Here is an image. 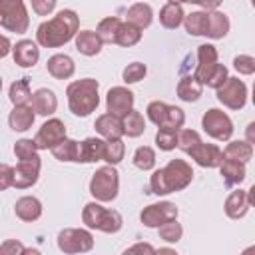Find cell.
<instances>
[{
	"label": "cell",
	"mask_w": 255,
	"mask_h": 255,
	"mask_svg": "<svg viewBox=\"0 0 255 255\" xmlns=\"http://www.w3.org/2000/svg\"><path fill=\"white\" fill-rule=\"evenodd\" d=\"M80 18L74 10H60L52 20H46L36 30V42L42 48H60L80 32Z\"/></svg>",
	"instance_id": "1"
},
{
	"label": "cell",
	"mask_w": 255,
	"mask_h": 255,
	"mask_svg": "<svg viewBox=\"0 0 255 255\" xmlns=\"http://www.w3.org/2000/svg\"><path fill=\"white\" fill-rule=\"evenodd\" d=\"M98 88H100V84L94 78H82V80L72 82L66 88L70 112L78 118H86L92 112H96V108L100 106Z\"/></svg>",
	"instance_id": "2"
},
{
	"label": "cell",
	"mask_w": 255,
	"mask_h": 255,
	"mask_svg": "<svg viewBox=\"0 0 255 255\" xmlns=\"http://www.w3.org/2000/svg\"><path fill=\"white\" fill-rule=\"evenodd\" d=\"M82 221L90 229H98L104 233H118L124 225V219L120 211L108 209L102 205V201H90L82 209Z\"/></svg>",
	"instance_id": "3"
},
{
	"label": "cell",
	"mask_w": 255,
	"mask_h": 255,
	"mask_svg": "<svg viewBox=\"0 0 255 255\" xmlns=\"http://www.w3.org/2000/svg\"><path fill=\"white\" fill-rule=\"evenodd\" d=\"M120 191V173L116 171L114 165H104L100 169H96V173L90 179V193L96 201L108 203L114 201L118 197Z\"/></svg>",
	"instance_id": "4"
},
{
	"label": "cell",
	"mask_w": 255,
	"mask_h": 255,
	"mask_svg": "<svg viewBox=\"0 0 255 255\" xmlns=\"http://www.w3.org/2000/svg\"><path fill=\"white\" fill-rule=\"evenodd\" d=\"M0 26L14 34H24L28 30L30 16L24 0H0Z\"/></svg>",
	"instance_id": "5"
},
{
	"label": "cell",
	"mask_w": 255,
	"mask_h": 255,
	"mask_svg": "<svg viewBox=\"0 0 255 255\" xmlns=\"http://www.w3.org/2000/svg\"><path fill=\"white\" fill-rule=\"evenodd\" d=\"M94 247V235L88 229L68 227L58 233V249L74 255V253H88Z\"/></svg>",
	"instance_id": "6"
},
{
	"label": "cell",
	"mask_w": 255,
	"mask_h": 255,
	"mask_svg": "<svg viewBox=\"0 0 255 255\" xmlns=\"http://www.w3.org/2000/svg\"><path fill=\"white\" fill-rule=\"evenodd\" d=\"M201 128H203V131L209 137H213L217 141H227L233 135V122H231V118L223 110H217V108H211V110H207L203 114Z\"/></svg>",
	"instance_id": "7"
},
{
	"label": "cell",
	"mask_w": 255,
	"mask_h": 255,
	"mask_svg": "<svg viewBox=\"0 0 255 255\" xmlns=\"http://www.w3.org/2000/svg\"><path fill=\"white\" fill-rule=\"evenodd\" d=\"M161 171H163V179H165L169 193L185 189L193 179V169L185 159H177V157L169 159V163L161 167Z\"/></svg>",
	"instance_id": "8"
},
{
	"label": "cell",
	"mask_w": 255,
	"mask_h": 255,
	"mask_svg": "<svg viewBox=\"0 0 255 255\" xmlns=\"http://www.w3.org/2000/svg\"><path fill=\"white\" fill-rule=\"evenodd\" d=\"M177 205L171 203V201H159V203H151L147 207L141 209L139 213V219L145 227H151V229H157L159 225L171 221V219H177Z\"/></svg>",
	"instance_id": "9"
},
{
	"label": "cell",
	"mask_w": 255,
	"mask_h": 255,
	"mask_svg": "<svg viewBox=\"0 0 255 255\" xmlns=\"http://www.w3.org/2000/svg\"><path fill=\"white\" fill-rule=\"evenodd\" d=\"M215 92H217V100L229 110H241L247 102V86L239 78H227V82Z\"/></svg>",
	"instance_id": "10"
},
{
	"label": "cell",
	"mask_w": 255,
	"mask_h": 255,
	"mask_svg": "<svg viewBox=\"0 0 255 255\" xmlns=\"http://www.w3.org/2000/svg\"><path fill=\"white\" fill-rule=\"evenodd\" d=\"M62 139H66V126L62 120L52 118L48 122L42 124V128L38 129L34 141L38 145V149H52L54 145H58Z\"/></svg>",
	"instance_id": "11"
},
{
	"label": "cell",
	"mask_w": 255,
	"mask_h": 255,
	"mask_svg": "<svg viewBox=\"0 0 255 255\" xmlns=\"http://www.w3.org/2000/svg\"><path fill=\"white\" fill-rule=\"evenodd\" d=\"M219 66V54L213 44H201L197 46V68H195V78L205 86L215 68Z\"/></svg>",
	"instance_id": "12"
},
{
	"label": "cell",
	"mask_w": 255,
	"mask_h": 255,
	"mask_svg": "<svg viewBox=\"0 0 255 255\" xmlns=\"http://www.w3.org/2000/svg\"><path fill=\"white\" fill-rule=\"evenodd\" d=\"M106 108L110 114L124 118L128 112L133 110V92L124 88V86H114L108 90L106 96Z\"/></svg>",
	"instance_id": "13"
},
{
	"label": "cell",
	"mask_w": 255,
	"mask_h": 255,
	"mask_svg": "<svg viewBox=\"0 0 255 255\" xmlns=\"http://www.w3.org/2000/svg\"><path fill=\"white\" fill-rule=\"evenodd\" d=\"M40 167H42V159L40 157L18 161V165L14 167V187L16 189L32 187L40 177Z\"/></svg>",
	"instance_id": "14"
},
{
	"label": "cell",
	"mask_w": 255,
	"mask_h": 255,
	"mask_svg": "<svg viewBox=\"0 0 255 255\" xmlns=\"http://www.w3.org/2000/svg\"><path fill=\"white\" fill-rule=\"evenodd\" d=\"M187 155H191V159L201 167H219L225 159L223 151L215 143H203V141L197 147H193Z\"/></svg>",
	"instance_id": "15"
},
{
	"label": "cell",
	"mask_w": 255,
	"mask_h": 255,
	"mask_svg": "<svg viewBox=\"0 0 255 255\" xmlns=\"http://www.w3.org/2000/svg\"><path fill=\"white\" fill-rule=\"evenodd\" d=\"M40 44L32 42V40H20L14 44L12 48V56H14V62L20 66V68H32L38 64L40 60Z\"/></svg>",
	"instance_id": "16"
},
{
	"label": "cell",
	"mask_w": 255,
	"mask_h": 255,
	"mask_svg": "<svg viewBox=\"0 0 255 255\" xmlns=\"http://www.w3.org/2000/svg\"><path fill=\"white\" fill-rule=\"evenodd\" d=\"M46 70L56 80H68L76 72V64L68 54H54L46 62Z\"/></svg>",
	"instance_id": "17"
},
{
	"label": "cell",
	"mask_w": 255,
	"mask_h": 255,
	"mask_svg": "<svg viewBox=\"0 0 255 255\" xmlns=\"http://www.w3.org/2000/svg\"><path fill=\"white\" fill-rule=\"evenodd\" d=\"M94 128H96V131H98L102 137H106V139H118V137L126 135V133H124L122 118H118V116H114V114H110V112L98 116Z\"/></svg>",
	"instance_id": "18"
},
{
	"label": "cell",
	"mask_w": 255,
	"mask_h": 255,
	"mask_svg": "<svg viewBox=\"0 0 255 255\" xmlns=\"http://www.w3.org/2000/svg\"><path fill=\"white\" fill-rule=\"evenodd\" d=\"M30 106L34 108V112H36L38 116L48 118V116H52V114L56 112V108H58V98H56V94H54L52 90L40 88V90H36V92L32 94Z\"/></svg>",
	"instance_id": "19"
},
{
	"label": "cell",
	"mask_w": 255,
	"mask_h": 255,
	"mask_svg": "<svg viewBox=\"0 0 255 255\" xmlns=\"http://www.w3.org/2000/svg\"><path fill=\"white\" fill-rule=\"evenodd\" d=\"M14 213H16L18 219H22L26 223H32V221L40 219V215H42V203L34 195H24V197H20L14 203Z\"/></svg>",
	"instance_id": "20"
},
{
	"label": "cell",
	"mask_w": 255,
	"mask_h": 255,
	"mask_svg": "<svg viewBox=\"0 0 255 255\" xmlns=\"http://www.w3.org/2000/svg\"><path fill=\"white\" fill-rule=\"evenodd\" d=\"M249 205H251V203H249L247 191L235 189V191H231V193L227 195L223 209H225V215H227L229 219H241V217L247 213Z\"/></svg>",
	"instance_id": "21"
},
{
	"label": "cell",
	"mask_w": 255,
	"mask_h": 255,
	"mask_svg": "<svg viewBox=\"0 0 255 255\" xmlns=\"http://www.w3.org/2000/svg\"><path fill=\"white\" fill-rule=\"evenodd\" d=\"M74 40H76V50L84 56H96L102 52V46H104V40L100 38V34L92 30H80Z\"/></svg>",
	"instance_id": "22"
},
{
	"label": "cell",
	"mask_w": 255,
	"mask_h": 255,
	"mask_svg": "<svg viewBox=\"0 0 255 255\" xmlns=\"http://www.w3.org/2000/svg\"><path fill=\"white\" fill-rule=\"evenodd\" d=\"M106 139L102 137H86L80 143V163H96L104 159Z\"/></svg>",
	"instance_id": "23"
},
{
	"label": "cell",
	"mask_w": 255,
	"mask_h": 255,
	"mask_svg": "<svg viewBox=\"0 0 255 255\" xmlns=\"http://www.w3.org/2000/svg\"><path fill=\"white\" fill-rule=\"evenodd\" d=\"M36 120V112L32 106H14V110L8 116V124L14 131H26L32 128Z\"/></svg>",
	"instance_id": "24"
},
{
	"label": "cell",
	"mask_w": 255,
	"mask_h": 255,
	"mask_svg": "<svg viewBox=\"0 0 255 255\" xmlns=\"http://www.w3.org/2000/svg\"><path fill=\"white\" fill-rule=\"evenodd\" d=\"M231 28V22L227 18L225 12H219V10H209V20H207V38L211 40H219V38H225L227 32Z\"/></svg>",
	"instance_id": "25"
},
{
	"label": "cell",
	"mask_w": 255,
	"mask_h": 255,
	"mask_svg": "<svg viewBox=\"0 0 255 255\" xmlns=\"http://www.w3.org/2000/svg\"><path fill=\"white\" fill-rule=\"evenodd\" d=\"M151 20H153V10H151V6L149 4H145V2H135V4H131L129 8H128V12H126V22H131L133 26H137V28H147L149 24H151Z\"/></svg>",
	"instance_id": "26"
},
{
	"label": "cell",
	"mask_w": 255,
	"mask_h": 255,
	"mask_svg": "<svg viewBox=\"0 0 255 255\" xmlns=\"http://www.w3.org/2000/svg\"><path fill=\"white\" fill-rule=\"evenodd\" d=\"M185 20V12L181 8V4H175V2H167L161 6L159 10V24L167 30H175L177 26H181Z\"/></svg>",
	"instance_id": "27"
},
{
	"label": "cell",
	"mask_w": 255,
	"mask_h": 255,
	"mask_svg": "<svg viewBox=\"0 0 255 255\" xmlns=\"http://www.w3.org/2000/svg\"><path fill=\"white\" fill-rule=\"evenodd\" d=\"M203 94V84L195 76H183L177 82V96L183 102H197Z\"/></svg>",
	"instance_id": "28"
},
{
	"label": "cell",
	"mask_w": 255,
	"mask_h": 255,
	"mask_svg": "<svg viewBox=\"0 0 255 255\" xmlns=\"http://www.w3.org/2000/svg\"><path fill=\"white\" fill-rule=\"evenodd\" d=\"M207 20H209V10H197L191 14H185L183 26L189 36H205L207 34Z\"/></svg>",
	"instance_id": "29"
},
{
	"label": "cell",
	"mask_w": 255,
	"mask_h": 255,
	"mask_svg": "<svg viewBox=\"0 0 255 255\" xmlns=\"http://www.w3.org/2000/svg\"><path fill=\"white\" fill-rule=\"evenodd\" d=\"M219 171L227 185H239L245 179V163L243 161L223 159V163L219 165Z\"/></svg>",
	"instance_id": "30"
},
{
	"label": "cell",
	"mask_w": 255,
	"mask_h": 255,
	"mask_svg": "<svg viewBox=\"0 0 255 255\" xmlns=\"http://www.w3.org/2000/svg\"><path fill=\"white\" fill-rule=\"evenodd\" d=\"M50 151L60 161H76V163H80V143L76 139L66 137L58 145H54Z\"/></svg>",
	"instance_id": "31"
},
{
	"label": "cell",
	"mask_w": 255,
	"mask_h": 255,
	"mask_svg": "<svg viewBox=\"0 0 255 255\" xmlns=\"http://www.w3.org/2000/svg\"><path fill=\"white\" fill-rule=\"evenodd\" d=\"M223 157H225V159H235V161L247 163V161L253 157V143H249L247 139H245V141H241V139L229 141L227 147L223 149Z\"/></svg>",
	"instance_id": "32"
},
{
	"label": "cell",
	"mask_w": 255,
	"mask_h": 255,
	"mask_svg": "<svg viewBox=\"0 0 255 255\" xmlns=\"http://www.w3.org/2000/svg\"><path fill=\"white\" fill-rule=\"evenodd\" d=\"M8 96H10V102H12L14 106H30V102H32V92H30V82H28V78L16 80V82L10 86Z\"/></svg>",
	"instance_id": "33"
},
{
	"label": "cell",
	"mask_w": 255,
	"mask_h": 255,
	"mask_svg": "<svg viewBox=\"0 0 255 255\" xmlns=\"http://www.w3.org/2000/svg\"><path fill=\"white\" fill-rule=\"evenodd\" d=\"M122 124H124V133L128 137H139L145 131V120H143L141 112H137V110L128 112L122 118Z\"/></svg>",
	"instance_id": "34"
},
{
	"label": "cell",
	"mask_w": 255,
	"mask_h": 255,
	"mask_svg": "<svg viewBox=\"0 0 255 255\" xmlns=\"http://www.w3.org/2000/svg\"><path fill=\"white\" fill-rule=\"evenodd\" d=\"M141 40V28L133 26L131 22H122L118 36H116V44L124 46V48H131Z\"/></svg>",
	"instance_id": "35"
},
{
	"label": "cell",
	"mask_w": 255,
	"mask_h": 255,
	"mask_svg": "<svg viewBox=\"0 0 255 255\" xmlns=\"http://www.w3.org/2000/svg\"><path fill=\"white\" fill-rule=\"evenodd\" d=\"M122 26V20L118 16H108L104 18L100 24H98V34L100 38L104 40V44H116V36H118V30Z\"/></svg>",
	"instance_id": "36"
},
{
	"label": "cell",
	"mask_w": 255,
	"mask_h": 255,
	"mask_svg": "<svg viewBox=\"0 0 255 255\" xmlns=\"http://www.w3.org/2000/svg\"><path fill=\"white\" fill-rule=\"evenodd\" d=\"M126 155V143L122 137L118 139H106V151H104V161L110 165H118Z\"/></svg>",
	"instance_id": "37"
},
{
	"label": "cell",
	"mask_w": 255,
	"mask_h": 255,
	"mask_svg": "<svg viewBox=\"0 0 255 255\" xmlns=\"http://www.w3.org/2000/svg\"><path fill=\"white\" fill-rule=\"evenodd\" d=\"M133 165L141 171H149L155 165V151L149 145H139L133 151Z\"/></svg>",
	"instance_id": "38"
},
{
	"label": "cell",
	"mask_w": 255,
	"mask_h": 255,
	"mask_svg": "<svg viewBox=\"0 0 255 255\" xmlns=\"http://www.w3.org/2000/svg\"><path fill=\"white\" fill-rule=\"evenodd\" d=\"M177 133H179V129L159 128L157 133H155V145L163 151H171L173 147H177Z\"/></svg>",
	"instance_id": "39"
},
{
	"label": "cell",
	"mask_w": 255,
	"mask_h": 255,
	"mask_svg": "<svg viewBox=\"0 0 255 255\" xmlns=\"http://www.w3.org/2000/svg\"><path fill=\"white\" fill-rule=\"evenodd\" d=\"M38 145H36V141L34 139H18L16 141V145H14V153H16V157H18V161H26V159H36V157H40L38 155Z\"/></svg>",
	"instance_id": "40"
},
{
	"label": "cell",
	"mask_w": 255,
	"mask_h": 255,
	"mask_svg": "<svg viewBox=\"0 0 255 255\" xmlns=\"http://www.w3.org/2000/svg\"><path fill=\"white\" fill-rule=\"evenodd\" d=\"M157 231H159V237L167 243H177L183 235V227H181V223H177V219H171V221L159 225Z\"/></svg>",
	"instance_id": "41"
},
{
	"label": "cell",
	"mask_w": 255,
	"mask_h": 255,
	"mask_svg": "<svg viewBox=\"0 0 255 255\" xmlns=\"http://www.w3.org/2000/svg\"><path fill=\"white\" fill-rule=\"evenodd\" d=\"M201 143V137L195 129H179L177 133V147L185 153H189L193 147H197Z\"/></svg>",
	"instance_id": "42"
},
{
	"label": "cell",
	"mask_w": 255,
	"mask_h": 255,
	"mask_svg": "<svg viewBox=\"0 0 255 255\" xmlns=\"http://www.w3.org/2000/svg\"><path fill=\"white\" fill-rule=\"evenodd\" d=\"M145 74H147L145 64H141V62H131V64H128V66L124 68L122 78H124V82H126V84H135V82L143 80V78H145Z\"/></svg>",
	"instance_id": "43"
},
{
	"label": "cell",
	"mask_w": 255,
	"mask_h": 255,
	"mask_svg": "<svg viewBox=\"0 0 255 255\" xmlns=\"http://www.w3.org/2000/svg\"><path fill=\"white\" fill-rule=\"evenodd\" d=\"M167 104L165 102H159V100H153V102H149V106H147V118H149V122L151 124H155L157 128H161L163 126V120H165V114H167Z\"/></svg>",
	"instance_id": "44"
},
{
	"label": "cell",
	"mask_w": 255,
	"mask_h": 255,
	"mask_svg": "<svg viewBox=\"0 0 255 255\" xmlns=\"http://www.w3.org/2000/svg\"><path fill=\"white\" fill-rule=\"evenodd\" d=\"M183 124H185V114H183V110L177 108V106H169L161 128H173V129H179V128H183Z\"/></svg>",
	"instance_id": "45"
},
{
	"label": "cell",
	"mask_w": 255,
	"mask_h": 255,
	"mask_svg": "<svg viewBox=\"0 0 255 255\" xmlns=\"http://www.w3.org/2000/svg\"><path fill=\"white\" fill-rule=\"evenodd\" d=\"M233 68L243 76H251L255 74V58L247 54H239L233 58Z\"/></svg>",
	"instance_id": "46"
},
{
	"label": "cell",
	"mask_w": 255,
	"mask_h": 255,
	"mask_svg": "<svg viewBox=\"0 0 255 255\" xmlns=\"http://www.w3.org/2000/svg\"><path fill=\"white\" fill-rule=\"evenodd\" d=\"M227 78H229V74H227V68L223 66V64H219L217 68H215V72L211 74V78L207 80V88H213V90H217V88H221L225 82H227Z\"/></svg>",
	"instance_id": "47"
},
{
	"label": "cell",
	"mask_w": 255,
	"mask_h": 255,
	"mask_svg": "<svg viewBox=\"0 0 255 255\" xmlns=\"http://www.w3.org/2000/svg\"><path fill=\"white\" fill-rule=\"evenodd\" d=\"M30 2H32V10L38 16H50L54 12L58 0H30Z\"/></svg>",
	"instance_id": "48"
},
{
	"label": "cell",
	"mask_w": 255,
	"mask_h": 255,
	"mask_svg": "<svg viewBox=\"0 0 255 255\" xmlns=\"http://www.w3.org/2000/svg\"><path fill=\"white\" fill-rule=\"evenodd\" d=\"M10 185H14V167L2 163L0 165V189H8Z\"/></svg>",
	"instance_id": "49"
},
{
	"label": "cell",
	"mask_w": 255,
	"mask_h": 255,
	"mask_svg": "<svg viewBox=\"0 0 255 255\" xmlns=\"http://www.w3.org/2000/svg\"><path fill=\"white\" fill-rule=\"evenodd\" d=\"M0 249H2V253H4V255H16V253H28V249H26V247H22V243H20V241H14V239H8V241H4Z\"/></svg>",
	"instance_id": "50"
},
{
	"label": "cell",
	"mask_w": 255,
	"mask_h": 255,
	"mask_svg": "<svg viewBox=\"0 0 255 255\" xmlns=\"http://www.w3.org/2000/svg\"><path fill=\"white\" fill-rule=\"evenodd\" d=\"M137 251H147V253H155V247H151L149 243H135L131 247L126 249V253H137Z\"/></svg>",
	"instance_id": "51"
},
{
	"label": "cell",
	"mask_w": 255,
	"mask_h": 255,
	"mask_svg": "<svg viewBox=\"0 0 255 255\" xmlns=\"http://www.w3.org/2000/svg\"><path fill=\"white\" fill-rule=\"evenodd\" d=\"M221 2H223V0H201L199 6H201L203 10H217Z\"/></svg>",
	"instance_id": "52"
},
{
	"label": "cell",
	"mask_w": 255,
	"mask_h": 255,
	"mask_svg": "<svg viewBox=\"0 0 255 255\" xmlns=\"http://www.w3.org/2000/svg\"><path fill=\"white\" fill-rule=\"evenodd\" d=\"M245 137L249 143H255V122H251L247 128H245Z\"/></svg>",
	"instance_id": "53"
},
{
	"label": "cell",
	"mask_w": 255,
	"mask_h": 255,
	"mask_svg": "<svg viewBox=\"0 0 255 255\" xmlns=\"http://www.w3.org/2000/svg\"><path fill=\"white\" fill-rule=\"evenodd\" d=\"M10 48H14V46H10V40H8L6 36H2V50H0V56H2V58L8 56V54H10Z\"/></svg>",
	"instance_id": "54"
},
{
	"label": "cell",
	"mask_w": 255,
	"mask_h": 255,
	"mask_svg": "<svg viewBox=\"0 0 255 255\" xmlns=\"http://www.w3.org/2000/svg\"><path fill=\"white\" fill-rule=\"evenodd\" d=\"M247 197H249V203L255 207V183L249 187V191H247Z\"/></svg>",
	"instance_id": "55"
},
{
	"label": "cell",
	"mask_w": 255,
	"mask_h": 255,
	"mask_svg": "<svg viewBox=\"0 0 255 255\" xmlns=\"http://www.w3.org/2000/svg\"><path fill=\"white\" fill-rule=\"evenodd\" d=\"M167 2H175V4H183V2H187V4H201V0H167Z\"/></svg>",
	"instance_id": "56"
},
{
	"label": "cell",
	"mask_w": 255,
	"mask_h": 255,
	"mask_svg": "<svg viewBox=\"0 0 255 255\" xmlns=\"http://www.w3.org/2000/svg\"><path fill=\"white\" fill-rule=\"evenodd\" d=\"M251 102H253V106H255V82H253V90H251Z\"/></svg>",
	"instance_id": "57"
},
{
	"label": "cell",
	"mask_w": 255,
	"mask_h": 255,
	"mask_svg": "<svg viewBox=\"0 0 255 255\" xmlns=\"http://www.w3.org/2000/svg\"><path fill=\"white\" fill-rule=\"evenodd\" d=\"M255 251V245H251V247H247V249H243V253H253Z\"/></svg>",
	"instance_id": "58"
},
{
	"label": "cell",
	"mask_w": 255,
	"mask_h": 255,
	"mask_svg": "<svg viewBox=\"0 0 255 255\" xmlns=\"http://www.w3.org/2000/svg\"><path fill=\"white\" fill-rule=\"evenodd\" d=\"M251 6H253V8H255V0H251Z\"/></svg>",
	"instance_id": "59"
}]
</instances>
